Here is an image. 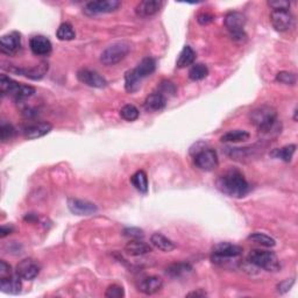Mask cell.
<instances>
[{"mask_svg": "<svg viewBox=\"0 0 298 298\" xmlns=\"http://www.w3.org/2000/svg\"><path fill=\"white\" fill-rule=\"evenodd\" d=\"M162 286H163V281L158 276L143 277L138 283V290L145 295H154L160 291Z\"/></svg>", "mask_w": 298, "mask_h": 298, "instance_id": "cell-16", "label": "cell"}, {"mask_svg": "<svg viewBox=\"0 0 298 298\" xmlns=\"http://www.w3.org/2000/svg\"><path fill=\"white\" fill-rule=\"evenodd\" d=\"M192 271V266L189 265L187 262H178V263H172V265L169 266L167 269H165V274L168 276L172 278H178L182 276H186L187 274L191 273Z\"/></svg>", "mask_w": 298, "mask_h": 298, "instance_id": "cell-24", "label": "cell"}, {"mask_svg": "<svg viewBox=\"0 0 298 298\" xmlns=\"http://www.w3.org/2000/svg\"><path fill=\"white\" fill-rule=\"evenodd\" d=\"M11 275H13L12 267H11L6 261L2 260V261H0V278L9 277Z\"/></svg>", "mask_w": 298, "mask_h": 298, "instance_id": "cell-42", "label": "cell"}, {"mask_svg": "<svg viewBox=\"0 0 298 298\" xmlns=\"http://www.w3.org/2000/svg\"><path fill=\"white\" fill-rule=\"evenodd\" d=\"M214 20V16H212L211 13H207V12H203V13H199L198 17H197V21L199 22L201 25H209L211 24Z\"/></svg>", "mask_w": 298, "mask_h": 298, "instance_id": "cell-43", "label": "cell"}, {"mask_svg": "<svg viewBox=\"0 0 298 298\" xmlns=\"http://www.w3.org/2000/svg\"><path fill=\"white\" fill-rule=\"evenodd\" d=\"M218 190L232 198H243L251 191V186L239 170L231 169L218 177Z\"/></svg>", "mask_w": 298, "mask_h": 298, "instance_id": "cell-2", "label": "cell"}, {"mask_svg": "<svg viewBox=\"0 0 298 298\" xmlns=\"http://www.w3.org/2000/svg\"><path fill=\"white\" fill-rule=\"evenodd\" d=\"M251 123L260 133L267 137L277 135L281 133L282 125L277 118V112L269 105H262L251 112Z\"/></svg>", "mask_w": 298, "mask_h": 298, "instance_id": "cell-1", "label": "cell"}, {"mask_svg": "<svg viewBox=\"0 0 298 298\" xmlns=\"http://www.w3.org/2000/svg\"><path fill=\"white\" fill-rule=\"evenodd\" d=\"M207 75H209V68L203 63L194 64L191 69L189 70V78L194 82L202 81V79L207 77Z\"/></svg>", "mask_w": 298, "mask_h": 298, "instance_id": "cell-31", "label": "cell"}, {"mask_svg": "<svg viewBox=\"0 0 298 298\" xmlns=\"http://www.w3.org/2000/svg\"><path fill=\"white\" fill-rule=\"evenodd\" d=\"M78 81L90 88L103 89L107 86V81L99 73L90 69H81L77 73Z\"/></svg>", "mask_w": 298, "mask_h": 298, "instance_id": "cell-12", "label": "cell"}, {"mask_svg": "<svg viewBox=\"0 0 298 298\" xmlns=\"http://www.w3.org/2000/svg\"><path fill=\"white\" fill-rule=\"evenodd\" d=\"M225 27L235 42H245L247 40V34L245 33L246 17L240 12H229L225 17Z\"/></svg>", "mask_w": 298, "mask_h": 298, "instance_id": "cell-5", "label": "cell"}, {"mask_svg": "<svg viewBox=\"0 0 298 298\" xmlns=\"http://www.w3.org/2000/svg\"><path fill=\"white\" fill-rule=\"evenodd\" d=\"M250 133L246 131L235 130V131H229L227 133L222 135L220 140L222 142H244L247 141L250 139Z\"/></svg>", "mask_w": 298, "mask_h": 298, "instance_id": "cell-30", "label": "cell"}, {"mask_svg": "<svg viewBox=\"0 0 298 298\" xmlns=\"http://www.w3.org/2000/svg\"><path fill=\"white\" fill-rule=\"evenodd\" d=\"M192 155H194L196 167L203 171H212L219 164L217 152L212 148L202 147L196 150V153Z\"/></svg>", "mask_w": 298, "mask_h": 298, "instance_id": "cell-7", "label": "cell"}, {"mask_svg": "<svg viewBox=\"0 0 298 298\" xmlns=\"http://www.w3.org/2000/svg\"><path fill=\"white\" fill-rule=\"evenodd\" d=\"M124 235L127 237H131V240L133 239H142L145 236V233H143L142 229L137 228V227H128L124 229Z\"/></svg>", "mask_w": 298, "mask_h": 298, "instance_id": "cell-39", "label": "cell"}, {"mask_svg": "<svg viewBox=\"0 0 298 298\" xmlns=\"http://www.w3.org/2000/svg\"><path fill=\"white\" fill-rule=\"evenodd\" d=\"M131 51V44L126 41H119L108 46L105 50L101 52L100 61L105 66H114L122 62L124 58Z\"/></svg>", "mask_w": 298, "mask_h": 298, "instance_id": "cell-6", "label": "cell"}, {"mask_svg": "<svg viewBox=\"0 0 298 298\" xmlns=\"http://www.w3.org/2000/svg\"><path fill=\"white\" fill-rule=\"evenodd\" d=\"M188 297H204L206 296V292L202 291V290H198V291H192L190 293H188Z\"/></svg>", "mask_w": 298, "mask_h": 298, "instance_id": "cell-45", "label": "cell"}, {"mask_svg": "<svg viewBox=\"0 0 298 298\" xmlns=\"http://www.w3.org/2000/svg\"><path fill=\"white\" fill-rule=\"evenodd\" d=\"M196 59V52L194 49H192L190 46H186L182 51L180 52L178 58H177L176 66L180 69H183V68H187L189 66H192Z\"/></svg>", "mask_w": 298, "mask_h": 298, "instance_id": "cell-25", "label": "cell"}, {"mask_svg": "<svg viewBox=\"0 0 298 298\" xmlns=\"http://www.w3.org/2000/svg\"><path fill=\"white\" fill-rule=\"evenodd\" d=\"M156 62L155 59L152 57H145L142 61L138 64L137 68L132 69V73L134 74V76L137 77L139 81L142 82V79L148 77L155 71Z\"/></svg>", "mask_w": 298, "mask_h": 298, "instance_id": "cell-19", "label": "cell"}, {"mask_svg": "<svg viewBox=\"0 0 298 298\" xmlns=\"http://www.w3.org/2000/svg\"><path fill=\"white\" fill-rule=\"evenodd\" d=\"M52 130V125L49 123H37L33 124V125L27 126L24 130V137L29 140H34V139L42 138L48 133H50Z\"/></svg>", "mask_w": 298, "mask_h": 298, "instance_id": "cell-18", "label": "cell"}, {"mask_svg": "<svg viewBox=\"0 0 298 298\" xmlns=\"http://www.w3.org/2000/svg\"><path fill=\"white\" fill-rule=\"evenodd\" d=\"M293 120H297V108H295V115H293Z\"/></svg>", "mask_w": 298, "mask_h": 298, "instance_id": "cell-47", "label": "cell"}, {"mask_svg": "<svg viewBox=\"0 0 298 298\" xmlns=\"http://www.w3.org/2000/svg\"><path fill=\"white\" fill-rule=\"evenodd\" d=\"M167 105V97L161 92H153L146 98L145 108L147 111H161Z\"/></svg>", "mask_w": 298, "mask_h": 298, "instance_id": "cell-21", "label": "cell"}, {"mask_svg": "<svg viewBox=\"0 0 298 298\" xmlns=\"http://www.w3.org/2000/svg\"><path fill=\"white\" fill-rule=\"evenodd\" d=\"M243 247L237 246V245H233L229 243H220L217 244L216 246L212 248V260L213 263H216L218 266L224 267L226 262H229L233 259L239 258L240 255H243Z\"/></svg>", "mask_w": 298, "mask_h": 298, "instance_id": "cell-4", "label": "cell"}, {"mask_svg": "<svg viewBox=\"0 0 298 298\" xmlns=\"http://www.w3.org/2000/svg\"><path fill=\"white\" fill-rule=\"evenodd\" d=\"M14 134H16V130H14V127L11 125V124L3 122L2 126H0V138H2V142L6 143L10 140H12Z\"/></svg>", "mask_w": 298, "mask_h": 298, "instance_id": "cell-35", "label": "cell"}, {"mask_svg": "<svg viewBox=\"0 0 298 298\" xmlns=\"http://www.w3.org/2000/svg\"><path fill=\"white\" fill-rule=\"evenodd\" d=\"M120 115H122V118L124 120L132 123V122H135V120L139 118L140 112H139L138 107H135L134 105L127 104L122 108V110H120Z\"/></svg>", "mask_w": 298, "mask_h": 298, "instance_id": "cell-34", "label": "cell"}, {"mask_svg": "<svg viewBox=\"0 0 298 298\" xmlns=\"http://www.w3.org/2000/svg\"><path fill=\"white\" fill-rule=\"evenodd\" d=\"M14 231L13 226H2V229H0V237H5L6 235L11 234Z\"/></svg>", "mask_w": 298, "mask_h": 298, "instance_id": "cell-44", "label": "cell"}, {"mask_svg": "<svg viewBox=\"0 0 298 298\" xmlns=\"http://www.w3.org/2000/svg\"><path fill=\"white\" fill-rule=\"evenodd\" d=\"M248 262L254 265L255 267L261 268L266 271H278L281 269L280 260L274 252L270 251H261V250H253L248 254Z\"/></svg>", "mask_w": 298, "mask_h": 298, "instance_id": "cell-3", "label": "cell"}, {"mask_svg": "<svg viewBox=\"0 0 298 298\" xmlns=\"http://www.w3.org/2000/svg\"><path fill=\"white\" fill-rule=\"evenodd\" d=\"M21 280L22 278L16 273L9 277L0 278V289L6 293L17 295L21 290Z\"/></svg>", "mask_w": 298, "mask_h": 298, "instance_id": "cell-20", "label": "cell"}, {"mask_svg": "<svg viewBox=\"0 0 298 298\" xmlns=\"http://www.w3.org/2000/svg\"><path fill=\"white\" fill-rule=\"evenodd\" d=\"M125 296V290L119 284H111L105 291V297L107 298H122Z\"/></svg>", "mask_w": 298, "mask_h": 298, "instance_id": "cell-38", "label": "cell"}, {"mask_svg": "<svg viewBox=\"0 0 298 298\" xmlns=\"http://www.w3.org/2000/svg\"><path fill=\"white\" fill-rule=\"evenodd\" d=\"M131 183L141 194L148 192V177L145 170H138L131 177Z\"/></svg>", "mask_w": 298, "mask_h": 298, "instance_id": "cell-26", "label": "cell"}, {"mask_svg": "<svg viewBox=\"0 0 298 298\" xmlns=\"http://www.w3.org/2000/svg\"><path fill=\"white\" fill-rule=\"evenodd\" d=\"M293 284H295V278H290V280H284L283 282H281L280 284H277L276 289L280 293H285L291 289V286Z\"/></svg>", "mask_w": 298, "mask_h": 298, "instance_id": "cell-41", "label": "cell"}, {"mask_svg": "<svg viewBox=\"0 0 298 298\" xmlns=\"http://www.w3.org/2000/svg\"><path fill=\"white\" fill-rule=\"evenodd\" d=\"M247 239L252 241V243L261 245V246L268 247V248L274 247L275 245H276V241H275V239H273V237L267 235V234H263V233H260V232L252 233V234L248 236Z\"/></svg>", "mask_w": 298, "mask_h": 298, "instance_id": "cell-32", "label": "cell"}, {"mask_svg": "<svg viewBox=\"0 0 298 298\" xmlns=\"http://www.w3.org/2000/svg\"><path fill=\"white\" fill-rule=\"evenodd\" d=\"M21 49V35L18 32H11L0 39V50L3 54L14 56Z\"/></svg>", "mask_w": 298, "mask_h": 298, "instance_id": "cell-11", "label": "cell"}, {"mask_svg": "<svg viewBox=\"0 0 298 298\" xmlns=\"http://www.w3.org/2000/svg\"><path fill=\"white\" fill-rule=\"evenodd\" d=\"M35 88H33L31 85H24V84H19L18 88L16 89V91L12 93L11 98L16 101V103H21L27 98H31L34 93H35Z\"/></svg>", "mask_w": 298, "mask_h": 298, "instance_id": "cell-27", "label": "cell"}, {"mask_svg": "<svg viewBox=\"0 0 298 298\" xmlns=\"http://www.w3.org/2000/svg\"><path fill=\"white\" fill-rule=\"evenodd\" d=\"M122 3L119 0H97V2H90L83 7V13L88 17L99 16V14H107L115 12Z\"/></svg>", "mask_w": 298, "mask_h": 298, "instance_id": "cell-8", "label": "cell"}, {"mask_svg": "<svg viewBox=\"0 0 298 298\" xmlns=\"http://www.w3.org/2000/svg\"><path fill=\"white\" fill-rule=\"evenodd\" d=\"M19 84H20V83L13 81L12 78L6 76V75H2V76H0V93H2L3 97H11L12 93L16 91Z\"/></svg>", "mask_w": 298, "mask_h": 298, "instance_id": "cell-28", "label": "cell"}, {"mask_svg": "<svg viewBox=\"0 0 298 298\" xmlns=\"http://www.w3.org/2000/svg\"><path fill=\"white\" fill-rule=\"evenodd\" d=\"M176 91H177V89H176L175 84H173V83L170 81L161 82L160 86H158V92H161L164 97L175 96Z\"/></svg>", "mask_w": 298, "mask_h": 298, "instance_id": "cell-37", "label": "cell"}, {"mask_svg": "<svg viewBox=\"0 0 298 298\" xmlns=\"http://www.w3.org/2000/svg\"><path fill=\"white\" fill-rule=\"evenodd\" d=\"M125 250L130 255L140 256L146 255L152 252V247L149 246V244L145 243L142 239H133L126 245Z\"/></svg>", "mask_w": 298, "mask_h": 298, "instance_id": "cell-22", "label": "cell"}, {"mask_svg": "<svg viewBox=\"0 0 298 298\" xmlns=\"http://www.w3.org/2000/svg\"><path fill=\"white\" fill-rule=\"evenodd\" d=\"M162 6H163V2H160V0H143L139 3L135 9V13L138 17L150 18L160 12Z\"/></svg>", "mask_w": 298, "mask_h": 298, "instance_id": "cell-17", "label": "cell"}, {"mask_svg": "<svg viewBox=\"0 0 298 298\" xmlns=\"http://www.w3.org/2000/svg\"><path fill=\"white\" fill-rule=\"evenodd\" d=\"M25 220H26V221L37 220V217H36V216H34V214H27V216L25 217Z\"/></svg>", "mask_w": 298, "mask_h": 298, "instance_id": "cell-46", "label": "cell"}, {"mask_svg": "<svg viewBox=\"0 0 298 298\" xmlns=\"http://www.w3.org/2000/svg\"><path fill=\"white\" fill-rule=\"evenodd\" d=\"M49 70V64L47 62H41L36 64L33 68H20V69H11L12 73H16L21 76H25L33 81H39V79L43 78L44 75L48 73Z\"/></svg>", "mask_w": 298, "mask_h": 298, "instance_id": "cell-15", "label": "cell"}, {"mask_svg": "<svg viewBox=\"0 0 298 298\" xmlns=\"http://www.w3.org/2000/svg\"><path fill=\"white\" fill-rule=\"evenodd\" d=\"M150 243H152V245L156 250L165 253L171 252L176 248V245L173 244L170 239H168L167 236L161 234V233H154V234L150 236Z\"/></svg>", "mask_w": 298, "mask_h": 298, "instance_id": "cell-23", "label": "cell"}, {"mask_svg": "<svg viewBox=\"0 0 298 298\" xmlns=\"http://www.w3.org/2000/svg\"><path fill=\"white\" fill-rule=\"evenodd\" d=\"M41 271L40 263L34 259H24L18 263L16 273L25 281H33L39 276Z\"/></svg>", "mask_w": 298, "mask_h": 298, "instance_id": "cell-10", "label": "cell"}, {"mask_svg": "<svg viewBox=\"0 0 298 298\" xmlns=\"http://www.w3.org/2000/svg\"><path fill=\"white\" fill-rule=\"evenodd\" d=\"M276 81L285 85H295L297 77L295 74L290 73V71H281L276 75Z\"/></svg>", "mask_w": 298, "mask_h": 298, "instance_id": "cell-36", "label": "cell"}, {"mask_svg": "<svg viewBox=\"0 0 298 298\" xmlns=\"http://www.w3.org/2000/svg\"><path fill=\"white\" fill-rule=\"evenodd\" d=\"M68 207H69L70 212L76 214V216H91L98 211L96 204L78 198L68 199Z\"/></svg>", "mask_w": 298, "mask_h": 298, "instance_id": "cell-13", "label": "cell"}, {"mask_svg": "<svg viewBox=\"0 0 298 298\" xmlns=\"http://www.w3.org/2000/svg\"><path fill=\"white\" fill-rule=\"evenodd\" d=\"M270 22L277 32H288L293 27L295 18L289 10L271 11Z\"/></svg>", "mask_w": 298, "mask_h": 298, "instance_id": "cell-9", "label": "cell"}, {"mask_svg": "<svg viewBox=\"0 0 298 298\" xmlns=\"http://www.w3.org/2000/svg\"><path fill=\"white\" fill-rule=\"evenodd\" d=\"M296 145H288L282 147V148L274 149L273 152L270 153V155L275 158H281L282 161L284 162H290L293 156V154L296 152Z\"/></svg>", "mask_w": 298, "mask_h": 298, "instance_id": "cell-29", "label": "cell"}, {"mask_svg": "<svg viewBox=\"0 0 298 298\" xmlns=\"http://www.w3.org/2000/svg\"><path fill=\"white\" fill-rule=\"evenodd\" d=\"M56 36L61 41H71L76 37V33L74 31L73 25L69 24V22H63V24L59 25V27L57 28Z\"/></svg>", "mask_w": 298, "mask_h": 298, "instance_id": "cell-33", "label": "cell"}, {"mask_svg": "<svg viewBox=\"0 0 298 298\" xmlns=\"http://www.w3.org/2000/svg\"><path fill=\"white\" fill-rule=\"evenodd\" d=\"M268 5L273 9V11L290 9V3L285 2V0H271V2H268Z\"/></svg>", "mask_w": 298, "mask_h": 298, "instance_id": "cell-40", "label": "cell"}, {"mask_svg": "<svg viewBox=\"0 0 298 298\" xmlns=\"http://www.w3.org/2000/svg\"><path fill=\"white\" fill-rule=\"evenodd\" d=\"M29 48L34 55L48 56L52 50V44L48 37L43 35H35L29 41Z\"/></svg>", "mask_w": 298, "mask_h": 298, "instance_id": "cell-14", "label": "cell"}]
</instances>
